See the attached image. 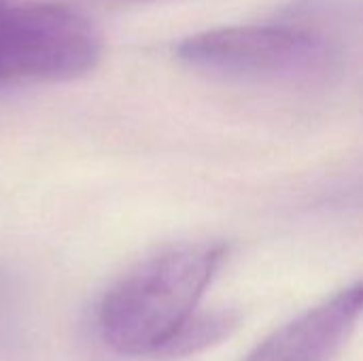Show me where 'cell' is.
I'll return each instance as SVG.
<instances>
[{"label":"cell","instance_id":"obj_1","mask_svg":"<svg viewBox=\"0 0 363 361\" xmlns=\"http://www.w3.org/2000/svg\"><path fill=\"white\" fill-rule=\"evenodd\" d=\"M225 257L223 243H196L136 264L100 302L98 328L106 347L130 357L162 355L198 311Z\"/></svg>","mask_w":363,"mask_h":361},{"label":"cell","instance_id":"obj_2","mask_svg":"<svg viewBox=\"0 0 363 361\" xmlns=\"http://www.w3.org/2000/svg\"><path fill=\"white\" fill-rule=\"evenodd\" d=\"M177 55L206 74L266 81L319 74L332 64L334 47L311 26H228L183 38Z\"/></svg>","mask_w":363,"mask_h":361},{"label":"cell","instance_id":"obj_3","mask_svg":"<svg viewBox=\"0 0 363 361\" xmlns=\"http://www.w3.org/2000/svg\"><path fill=\"white\" fill-rule=\"evenodd\" d=\"M102 55L94 21L62 4L0 6V85L70 81Z\"/></svg>","mask_w":363,"mask_h":361},{"label":"cell","instance_id":"obj_4","mask_svg":"<svg viewBox=\"0 0 363 361\" xmlns=\"http://www.w3.org/2000/svg\"><path fill=\"white\" fill-rule=\"evenodd\" d=\"M359 283L274 330L240 361H334L362 317Z\"/></svg>","mask_w":363,"mask_h":361},{"label":"cell","instance_id":"obj_5","mask_svg":"<svg viewBox=\"0 0 363 361\" xmlns=\"http://www.w3.org/2000/svg\"><path fill=\"white\" fill-rule=\"evenodd\" d=\"M238 321L240 315L230 309L196 311L166 345L162 357H189L208 351L211 347L230 338L232 332L238 328Z\"/></svg>","mask_w":363,"mask_h":361},{"label":"cell","instance_id":"obj_6","mask_svg":"<svg viewBox=\"0 0 363 361\" xmlns=\"http://www.w3.org/2000/svg\"><path fill=\"white\" fill-rule=\"evenodd\" d=\"M117 2H143V0H117Z\"/></svg>","mask_w":363,"mask_h":361},{"label":"cell","instance_id":"obj_7","mask_svg":"<svg viewBox=\"0 0 363 361\" xmlns=\"http://www.w3.org/2000/svg\"><path fill=\"white\" fill-rule=\"evenodd\" d=\"M6 4V0H0V6H4Z\"/></svg>","mask_w":363,"mask_h":361}]
</instances>
